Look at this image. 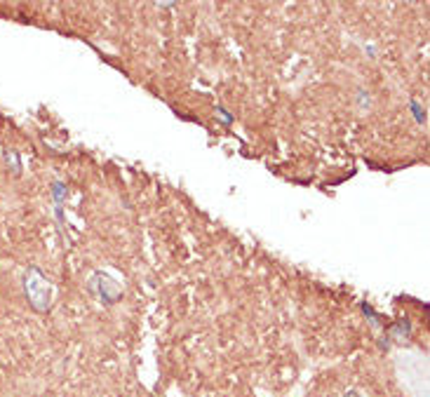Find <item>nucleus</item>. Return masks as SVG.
Returning a JSON list of instances; mask_svg holds the SVG:
<instances>
[{"instance_id":"nucleus-5","label":"nucleus","mask_w":430,"mask_h":397,"mask_svg":"<svg viewBox=\"0 0 430 397\" xmlns=\"http://www.w3.org/2000/svg\"><path fill=\"white\" fill-rule=\"evenodd\" d=\"M355 104L360 106V111L371 109V94L367 92V87H358V90H355Z\"/></svg>"},{"instance_id":"nucleus-2","label":"nucleus","mask_w":430,"mask_h":397,"mask_svg":"<svg viewBox=\"0 0 430 397\" xmlns=\"http://www.w3.org/2000/svg\"><path fill=\"white\" fill-rule=\"evenodd\" d=\"M87 291L92 296H97L104 306H116L118 301H123V296H125L120 282L106 271L92 273V278L87 280Z\"/></svg>"},{"instance_id":"nucleus-7","label":"nucleus","mask_w":430,"mask_h":397,"mask_svg":"<svg viewBox=\"0 0 430 397\" xmlns=\"http://www.w3.org/2000/svg\"><path fill=\"white\" fill-rule=\"evenodd\" d=\"M214 113L221 117V125H224V127H231V125L235 122V115L231 113V111H226V106H221V104H219V106L214 109Z\"/></svg>"},{"instance_id":"nucleus-3","label":"nucleus","mask_w":430,"mask_h":397,"mask_svg":"<svg viewBox=\"0 0 430 397\" xmlns=\"http://www.w3.org/2000/svg\"><path fill=\"white\" fill-rule=\"evenodd\" d=\"M66 198H68V186L63 181H52V205L54 207H63Z\"/></svg>"},{"instance_id":"nucleus-1","label":"nucleus","mask_w":430,"mask_h":397,"mask_svg":"<svg viewBox=\"0 0 430 397\" xmlns=\"http://www.w3.org/2000/svg\"><path fill=\"white\" fill-rule=\"evenodd\" d=\"M24 291H26L28 306L36 313H47L52 308V282L47 280V275L38 266H28L26 275H24Z\"/></svg>"},{"instance_id":"nucleus-9","label":"nucleus","mask_w":430,"mask_h":397,"mask_svg":"<svg viewBox=\"0 0 430 397\" xmlns=\"http://www.w3.org/2000/svg\"><path fill=\"white\" fill-rule=\"evenodd\" d=\"M343 397H365L362 393H358V390H350V393H346Z\"/></svg>"},{"instance_id":"nucleus-6","label":"nucleus","mask_w":430,"mask_h":397,"mask_svg":"<svg viewBox=\"0 0 430 397\" xmlns=\"http://www.w3.org/2000/svg\"><path fill=\"white\" fill-rule=\"evenodd\" d=\"M360 308H362V313H365V317H367V320L371 322V325H374V327H381V317H378V313H376V310H374L371 306H369L367 301H362V303H360Z\"/></svg>"},{"instance_id":"nucleus-10","label":"nucleus","mask_w":430,"mask_h":397,"mask_svg":"<svg viewBox=\"0 0 430 397\" xmlns=\"http://www.w3.org/2000/svg\"><path fill=\"white\" fill-rule=\"evenodd\" d=\"M158 7H177V2H155Z\"/></svg>"},{"instance_id":"nucleus-4","label":"nucleus","mask_w":430,"mask_h":397,"mask_svg":"<svg viewBox=\"0 0 430 397\" xmlns=\"http://www.w3.org/2000/svg\"><path fill=\"white\" fill-rule=\"evenodd\" d=\"M409 113H412L414 115V120H416V125H426V122H428V111L423 109V104L419 99H409Z\"/></svg>"},{"instance_id":"nucleus-8","label":"nucleus","mask_w":430,"mask_h":397,"mask_svg":"<svg viewBox=\"0 0 430 397\" xmlns=\"http://www.w3.org/2000/svg\"><path fill=\"white\" fill-rule=\"evenodd\" d=\"M54 221H57V226H59V230H66V214H63V207H54Z\"/></svg>"}]
</instances>
